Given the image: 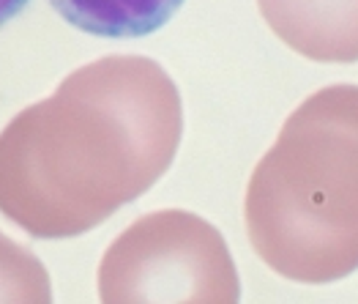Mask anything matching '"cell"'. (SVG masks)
<instances>
[{
  "label": "cell",
  "mask_w": 358,
  "mask_h": 304,
  "mask_svg": "<svg viewBox=\"0 0 358 304\" xmlns=\"http://www.w3.org/2000/svg\"><path fill=\"white\" fill-rule=\"evenodd\" d=\"M180 137V93L162 63L99 58L0 132V214L33 239L83 236L170 170Z\"/></svg>",
  "instance_id": "1"
},
{
  "label": "cell",
  "mask_w": 358,
  "mask_h": 304,
  "mask_svg": "<svg viewBox=\"0 0 358 304\" xmlns=\"http://www.w3.org/2000/svg\"><path fill=\"white\" fill-rule=\"evenodd\" d=\"M243 219L285 279L326 285L356 272L358 85H329L296 107L249 179Z\"/></svg>",
  "instance_id": "2"
},
{
  "label": "cell",
  "mask_w": 358,
  "mask_h": 304,
  "mask_svg": "<svg viewBox=\"0 0 358 304\" xmlns=\"http://www.w3.org/2000/svg\"><path fill=\"white\" fill-rule=\"evenodd\" d=\"M107 304H236L241 279L222 233L180 209L134 219L99 263Z\"/></svg>",
  "instance_id": "3"
},
{
  "label": "cell",
  "mask_w": 358,
  "mask_h": 304,
  "mask_svg": "<svg viewBox=\"0 0 358 304\" xmlns=\"http://www.w3.org/2000/svg\"><path fill=\"white\" fill-rule=\"evenodd\" d=\"M287 47L317 63H358V0H257Z\"/></svg>",
  "instance_id": "4"
},
{
  "label": "cell",
  "mask_w": 358,
  "mask_h": 304,
  "mask_svg": "<svg viewBox=\"0 0 358 304\" xmlns=\"http://www.w3.org/2000/svg\"><path fill=\"white\" fill-rule=\"evenodd\" d=\"M77 31L101 39H143L167 25L183 0H50Z\"/></svg>",
  "instance_id": "5"
},
{
  "label": "cell",
  "mask_w": 358,
  "mask_h": 304,
  "mask_svg": "<svg viewBox=\"0 0 358 304\" xmlns=\"http://www.w3.org/2000/svg\"><path fill=\"white\" fill-rule=\"evenodd\" d=\"M52 302V282L28 247L0 233V304Z\"/></svg>",
  "instance_id": "6"
},
{
  "label": "cell",
  "mask_w": 358,
  "mask_h": 304,
  "mask_svg": "<svg viewBox=\"0 0 358 304\" xmlns=\"http://www.w3.org/2000/svg\"><path fill=\"white\" fill-rule=\"evenodd\" d=\"M28 3L30 0H0V28L8 25V22H11Z\"/></svg>",
  "instance_id": "7"
}]
</instances>
